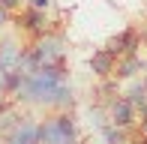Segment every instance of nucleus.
Listing matches in <instances>:
<instances>
[{
  "label": "nucleus",
  "mask_w": 147,
  "mask_h": 144,
  "mask_svg": "<svg viewBox=\"0 0 147 144\" xmlns=\"http://www.w3.org/2000/svg\"><path fill=\"white\" fill-rule=\"evenodd\" d=\"M141 42H144V33H138L135 27H126V30H120V33H114L105 42V48L111 51V54L117 57H129V54H138V48H141Z\"/></svg>",
  "instance_id": "nucleus-1"
},
{
  "label": "nucleus",
  "mask_w": 147,
  "mask_h": 144,
  "mask_svg": "<svg viewBox=\"0 0 147 144\" xmlns=\"http://www.w3.org/2000/svg\"><path fill=\"white\" fill-rule=\"evenodd\" d=\"M108 120L114 123V126H120V129H132L138 123V108L132 105L123 93H117L114 99L108 102Z\"/></svg>",
  "instance_id": "nucleus-2"
},
{
  "label": "nucleus",
  "mask_w": 147,
  "mask_h": 144,
  "mask_svg": "<svg viewBox=\"0 0 147 144\" xmlns=\"http://www.w3.org/2000/svg\"><path fill=\"white\" fill-rule=\"evenodd\" d=\"M18 27L27 30L30 36H45V30H48V15H45V9H36V6H24V12L18 15Z\"/></svg>",
  "instance_id": "nucleus-3"
},
{
  "label": "nucleus",
  "mask_w": 147,
  "mask_h": 144,
  "mask_svg": "<svg viewBox=\"0 0 147 144\" xmlns=\"http://www.w3.org/2000/svg\"><path fill=\"white\" fill-rule=\"evenodd\" d=\"M3 141H6V144H42L39 123L33 120V117H24V120L18 123L15 129H12V135H6Z\"/></svg>",
  "instance_id": "nucleus-4"
},
{
  "label": "nucleus",
  "mask_w": 147,
  "mask_h": 144,
  "mask_svg": "<svg viewBox=\"0 0 147 144\" xmlns=\"http://www.w3.org/2000/svg\"><path fill=\"white\" fill-rule=\"evenodd\" d=\"M87 66H90V72H93L96 78H111V75H114V69H117V57L111 54L108 48H96V51L90 54Z\"/></svg>",
  "instance_id": "nucleus-5"
},
{
  "label": "nucleus",
  "mask_w": 147,
  "mask_h": 144,
  "mask_svg": "<svg viewBox=\"0 0 147 144\" xmlns=\"http://www.w3.org/2000/svg\"><path fill=\"white\" fill-rule=\"evenodd\" d=\"M24 120V114L18 111V102L15 99H6V102H0V138H6V135H12V129L18 126V123Z\"/></svg>",
  "instance_id": "nucleus-6"
},
{
  "label": "nucleus",
  "mask_w": 147,
  "mask_h": 144,
  "mask_svg": "<svg viewBox=\"0 0 147 144\" xmlns=\"http://www.w3.org/2000/svg\"><path fill=\"white\" fill-rule=\"evenodd\" d=\"M24 54H27V48H21V45L12 42V39L0 42V69H18L21 60H24Z\"/></svg>",
  "instance_id": "nucleus-7"
},
{
  "label": "nucleus",
  "mask_w": 147,
  "mask_h": 144,
  "mask_svg": "<svg viewBox=\"0 0 147 144\" xmlns=\"http://www.w3.org/2000/svg\"><path fill=\"white\" fill-rule=\"evenodd\" d=\"M138 72H147V69H144V60H141V54H129V57H120V60H117L114 78L135 81V78H138Z\"/></svg>",
  "instance_id": "nucleus-8"
},
{
  "label": "nucleus",
  "mask_w": 147,
  "mask_h": 144,
  "mask_svg": "<svg viewBox=\"0 0 147 144\" xmlns=\"http://www.w3.org/2000/svg\"><path fill=\"white\" fill-rule=\"evenodd\" d=\"M39 135H42V144H66V135L57 123V114H48L45 120H39Z\"/></svg>",
  "instance_id": "nucleus-9"
},
{
  "label": "nucleus",
  "mask_w": 147,
  "mask_h": 144,
  "mask_svg": "<svg viewBox=\"0 0 147 144\" xmlns=\"http://www.w3.org/2000/svg\"><path fill=\"white\" fill-rule=\"evenodd\" d=\"M102 141L105 144H129V129H120L114 123L102 126Z\"/></svg>",
  "instance_id": "nucleus-10"
},
{
  "label": "nucleus",
  "mask_w": 147,
  "mask_h": 144,
  "mask_svg": "<svg viewBox=\"0 0 147 144\" xmlns=\"http://www.w3.org/2000/svg\"><path fill=\"white\" fill-rule=\"evenodd\" d=\"M123 96H126V99H129L135 108H141L144 102H147V87H144V81H132L129 87H126V93H123Z\"/></svg>",
  "instance_id": "nucleus-11"
},
{
  "label": "nucleus",
  "mask_w": 147,
  "mask_h": 144,
  "mask_svg": "<svg viewBox=\"0 0 147 144\" xmlns=\"http://www.w3.org/2000/svg\"><path fill=\"white\" fill-rule=\"evenodd\" d=\"M51 108H54V111H66V108H72V87H69V84H60V87H57L54 99H51Z\"/></svg>",
  "instance_id": "nucleus-12"
},
{
  "label": "nucleus",
  "mask_w": 147,
  "mask_h": 144,
  "mask_svg": "<svg viewBox=\"0 0 147 144\" xmlns=\"http://www.w3.org/2000/svg\"><path fill=\"white\" fill-rule=\"evenodd\" d=\"M21 3H27V0H0V6H3V9H9V12H15Z\"/></svg>",
  "instance_id": "nucleus-13"
},
{
  "label": "nucleus",
  "mask_w": 147,
  "mask_h": 144,
  "mask_svg": "<svg viewBox=\"0 0 147 144\" xmlns=\"http://www.w3.org/2000/svg\"><path fill=\"white\" fill-rule=\"evenodd\" d=\"M27 6H36V9H48L51 0H27Z\"/></svg>",
  "instance_id": "nucleus-14"
},
{
  "label": "nucleus",
  "mask_w": 147,
  "mask_h": 144,
  "mask_svg": "<svg viewBox=\"0 0 147 144\" xmlns=\"http://www.w3.org/2000/svg\"><path fill=\"white\" fill-rule=\"evenodd\" d=\"M6 21H9V9H3V6H0V27H3Z\"/></svg>",
  "instance_id": "nucleus-15"
},
{
  "label": "nucleus",
  "mask_w": 147,
  "mask_h": 144,
  "mask_svg": "<svg viewBox=\"0 0 147 144\" xmlns=\"http://www.w3.org/2000/svg\"><path fill=\"white\" fill-rule=\"evenodd\" d=\"M138 132L147 135V117H141V120H138Z\"/></svg>",
  "instance_id": "nucleus-16"
},
{
  "label": "nucleus",
  "mask_w": 147,
  "mask_h": 144,
  "mask_svg": "<svg viewBox=\"0 0 147 144\" xmlns=\"http://www.w3.org/2000/svg\"><path fill=\"white\" fill-rule=\"evenodd\" d=\"M129 144H147V135H141V132H138V138H135V141H129Z\"/></svg>",
  "instance_id": "nucleus-17"
},
{
  "label": "nucleus",
  "mask_w": 147,
  "mask_h": 144,
  "mask_svg": "<svg viewBox=\"0 0 147 144\" xmlns=\"http://www.w3.org/2000/svg\"><path fill=\"white\" fill-rule=\"evenodd\" d=\"M141 81H144V87H147V72H144V78H141Z\"/></svg>",
  "instance_id": "nucleus-18"
}]
</instances>
